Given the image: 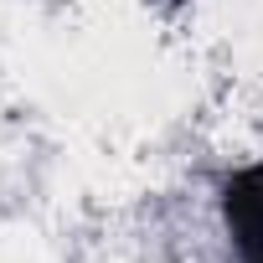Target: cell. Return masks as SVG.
<instances>
[{"instance_id":"cell-1","label":"cell","mask_w":263,"mask_h":263,"mask_svg":"<svg viewBox=\"0 0 263 263\" xmlns=\"http://www.w3.org/2000/svg\"><path fill=\"white\" fill-rule=\"evenodd\" d=\"M222 227L237 263H263V160L222 181Z\"/></svg>"}]
</instances>
